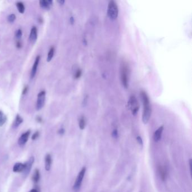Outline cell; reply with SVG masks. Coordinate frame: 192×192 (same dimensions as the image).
<instances>
[{
  "label": "cell",
  "instance_id": "1",
  "mask_svg": "<svg viewBox=\"0 0 192 192\" xmlns=\"http://www.w3.org/2000/svg\"><path fill=\"white\" fill-rule=\"evenodd\" d=\"M140 96L144 106L142 121L144 124H147L151 117L152 108L150 104L149 99L147 94L144 91H141L140 92Z\"/></svg>",
  "mask_w": 192,
  "mask_h": 192
},
{
  "label": "cell",
  "instance_id": "2",
  "mask_svg": "<svg viewBox=\"0 0 192 192\" xmlns=\"http://www.w3.org/2000/svg\"><path fill=\"white\" fill-rule=\"evenodd\" d=\"M107 14L111 20H116L118 15V8L116 2L114 1H110L108 6Z\"/></svg>",
  "mask_w": 192,
  "mask_h": 192
},
{
  "label": "cell",
  "instance_id": "3",
  "mask_svg": "<svg viewBox=\"0 0 192 192\" xmlns=\"http://www.w3.org/2000/svg\"><path fill=\"white\" fill-rule=\"evenodd\" d=\"M121 77L122 85L127 89L128 86V69L125 63H122L121 67Z\"/></svg>",
  "mask_w": 192,
  "mask_h": 192
},
{
  "label": "cell",
  "instance_id": "4",
  "mask_svg": "<svg viewBox=\"0 0 192 192\" xmlns=\"http://www.w3.org/2000/svg\"><path fill=\"white\" fill-rule=\"evenodd\" d=\"M86 171V168L85 167H84L81 169L80 172L79 173V174H78V175L77 176L76 180L75 182H74V184L73 185V189L74 192H77L80 190Z\"/></svg>",
  "mask_w": 192,
  "mask_h": 192
},
{
  "label": "cell",
  "instance_id": "5",
  "mask_svg": "<svg viewBox=\"0 0 192 192\" xmlns=\"http://www.w3.org/2000/svg\"><path fill=\"white\" fill-rule=\"evenodd\" d=\"M128 105L132 114L133 116H135L138 112L139 109V102L135 96L131 95L130 96L128 102Z\"/></svg>",
  "mask_w": 192,
  "mask_h": 192
},
{
  "label": "cell",
  "instance_id": "6",
  "mask_svg": "<svg viewBox=\"0 0 192 192\" xmlns=\"http://www.w3.org/2000/svg\"><path fill=\"white\" fill-rule=\"evenodd\" d=\"M45 97H46V93L45 91H42L38 94L37 101L36 104L37 110L39 111L44 106L45 101Z\"/></svg>",
  "mask_w": 192,
  "mask_h": 192
},
{
  "label": "cell",
  "instance_id": "7",
  "mask_svg": "<svg viewBox=\"0 0 192 192\" xmlns=\"http://www.w3.org/2000/svg\"><path fill=\"white\" fill-rule=\"evenodd\" d=\"M34 162V157L32 156L30 157V158L27 161V162L26 163H24L25 167H24V169L23 171L24 177H26L27 175H28V174L29 173V172L31 170V168H32Z\"/></svg>",
  "mask_w": 192,
  "mask_h": 192
},
{
  "label": "cell",
  "instance_id": "8",
  "mask_svg": "<svg viewBox=\"0 0 192 192\" xmlns=\"http://www.w3.org/2000/svg\"><path fill=\"white\" fill-rule=\"evenodd\" d=\"M31 133V131L28 130L26 133H23L20 136L19 139L18 140V144L20 146H24L26 143L29 138V136Z\"/></svg>",
  "mask_w": 192,
  "mask_h": 192
},
{
  "label": "cell",
  "instance_id": "9",
  "mask_svg": "<svg viewBox=\"0 0 192 192\" xmlns=\"http://www.w3.org/2000/svg\"><path fill=\"white\" fill-rule=\"evenodd\" d=\"M158 172L161 179H162V181H165L168 176V170L167 167L165 166H159Z\"/></svg>",
  "mask_w": 192,
  "mask_h": 192
},
{
  "label": "cell",
  "instance_id": "10",
  "mask_svg": "<svg viewBox=\"0 0 192 192\" xmlns=\"http://www.w3.org/2000/svg\"><path fill=\"white\" fill-rule=\"evenodd\" d=\"M40 6L44 10H50L53 6V1L51 0H41L40 1Z\"/></svg>",
  "mask_w": 192,
  "mask_h": 192
},
{
  "label": "cell",
  "instance_id": "11",
  "mask_svg": "<svg viewBox=\"0 0 192 192\" xmlns=\"http://www.w3.org/2000/svg\"><path fill=\"white\" fill-rule=\"evenodd\" d=\"M40 60V55H38L36 58V59H35V61H34V64H33V66H32V70H31V79H32L36 74V72H37V67H38V66H39V61Z\"/></svg>",
  "mask_w": 192,
  "mask_h": 192
},
{
  "label": "cell",
  "instance_id": "12",
  "mask_svg": "<svg viewBox=\"0 0 192 192\" xmlns=\"http://www.w3.org/2000/svg\"><path fill=\"white\" fill-rule=\"evenodd\" d=\"M163 126H161L154 132L153 135V139L155 142H158L161 139L162 133L163 131Z\"/></svg>",
  "mask_w": 192,
  "mask_h": 192
},
{
  "label": "cell",
  "instance_id": "13",
  "mask_svg": "<svg viewBox=\"0 0 192 192\" xmlns=\"http://www.w3.org/2000/svg\"><path fill=\"white\" fill-rule=\"evenodd\" d=\"M37 39V30L35 27H33L31 29L30 36H29V40L30 41L34 44Z\"/></svg>",
  "mask_w": 192,
  "mask_h": 192
},
{
  "label": "cell",
  "instance_id": "14",
  "mask_svg": "<svg viewBox=\"0 0 192 192\" xmlns=\"http://www.w3.org/2000/svg\"><path fill=\"white\" fill-rule=\"evenodd\" d=\"M52 163V158L50 154H47L45 158V167L46 171H49L51 168Z\"/></svg>",
  "mask_w": 192,
  "mask_h": 192
},
{
  "label": "cell",
  "instance_id": "15",
  "mask_svg": "<svg viewBox=\"0 0 192 192\" xmlns=\"http://www.w3.org/2000/svg\"><path fill=\"white\" fill-rule=\"evenodd\" d=\"M24 163H16L13 167V171L15 172H23L24 169Z\"/></svg>",
  "mask_w": 192,
  "mask_h": 192
},
{
  "label": "cell",
  "instance_id": "16",
  "mask_svg": "<svg viewBox=\"0 0 192 192\" xmlns=\"http://www.w3.org/2000/svg\"><path fill=\"white\" fill-rule=\"evenodd\" d=\"M23 122V119L20 117V115L18 114L16 116V118L14 121L13 124V127L14 128H16L20 126V124Z\"/></svg>",
  "mask_w": 192,
  "mask_h": 192
},
{
  "label": "cell",
  "instance_id": "17",
  "mask_svg": "<svg viewBox=\"0 0 192 192\" xmlns=\"http://www.w3.org/2000/svg\"><path fill=\"white\" fill-rule=\"evenodd\" d=\"M40 171L39 170L36 169L33 173V176H32V179H33V182L34 183H37L40 180Z\"/></svg>",
  "mask_w": 192,
  "mask_h": 192
},
{
  "label": "cell",
  "instance_id": "18",
  "mask_svg": "<svg viewBox=\"0 0 192 192\" xmlns=\"http://www.w3.org/2000/svg\"><path fill=\"white\" fill-rule=\"evenodd\" d=\"M86 119L84 116H81L79 119V127L81 130H84L86 126Z\"/></svg>",
  "mask_w": 192,
  "mask_h": 192
},
{
  "label": "cell",
  "instance_id": "19",
  "mask_svg": "<svg viewBox=\"0 0 192 192\" xmlns=\"http://www.w3.org/2000/svg\"><path fill=\"white\" fill-rule=\"evenodd\" d=\"M16 7L18 10V11L21 14H23L25 11V6L23 2H18L16 3Z\"/></svg>",
  "mask_w": 192,
  "mask_h": 192
},
{
  "label": "cell",
  "instance_id": "20",
  "mask_svg": "<svg viewBox=\"0 0 192 192\" xmlns=\"http://www.w3.org/2000/svg\"><path fill=\"white\" fill-rule=\"evenodd\" d=\"M6 116L2 111H0V126H3L6 122Z\"/></svg>",
  "mask_w": 192,
  "mask_h": 192
},
{
  "label": "cell",
  "instance_id": "21",
  "mask_svg": "<svg viewBox=\"0 0 192 192\" xmlns=\"http://www.w3.org/2000/svg\"><path fill=\"white\" fill-rule=\"evenodd\" d=\"M54 51H55V49L53 47H51L49 53H48V55H47V61H50L52 58H53L54 54Z\"/></svg>",
  "mask_w": 192,
  "mask_h": 192
},
{
  "label": "cell",
  "instance_id": "22",
  "mask_svg": "<svg viewBox=\"0 0 192 192\" xmlns=\"http://www.w3.org/2000/svg\"><path fill=\"white\" fill-rule=\"evenodd\" d=\"M15 19H16V15L14 14H10L7 17V21L10 23H13Z\"/></svg>",
  "mask_w": 192,
  "mask_h": 192
},
{
  "label": "cell",
  "instance_id": "23",
  "mask_svg": "<svg viewBox=\"0 0 192 192\" xmlns=\"http://www.w3.org/2000/svg\"><path fill=\"white\" fill-rule=\"evenodd\" d=\"M81 74H82V71L80 69H78L74 73V79H79L81 76Z\"/></svg>",
  "mask_w": 192,
  "mask_h": 192
},
{
  "label": "cell",
  "instance_id": "24",
  "mask_svg": "<svg viewBox=\"0 0 192 192\" xmlns=\"http://www.w3.org/2000/svg\"><path fill=\"white\" fill-rule=\"evenodd\" d=\"M21 36H22V31L21 29H18L16 31V33H15V37L19 40L21 38Z\"/></svg>",
  "mask_w": 192,
  "mask_h": 192
},
{
  "label": "cell",
  "instance_id": "25",
  "mask_svg": "<svg viewBox=\"0 0 192 192\" xmlns=\"http://www.w3.org/2000/svg\"><path fill=\"white\" fill-rule=\"evenodd\" d=\"M39 131H36V132H35V133H33V135L32 136V139L33 140H34L37 139L39 138Z\"/></svg>",
  "mask_w": 192,
  "mask_h": 192
},
{
  "label": "cell",
  "instance_id": "26",
  "mask_svg": "<svg viewBox=\"0 0 192 192\" xmlns=\"http://www.w3.org/2000/svg\"><path fill=\"white\" fill-rule=\"evenodd\" d=\"M112 135V136L114 138H118V131H117V129H114L113 131Z\"/></svg>",
  "mask_w": 192,
  "mask_h": 192
},
{
  "label": "cell",
  "instance_id": "27",
  "mask_svg": "<svg viewBox=\"0 0 192 192\" xmlns=\"http://www.w3.org/2000/svg\"><path fill=\"white\" fill-rule=\"evenodd\" d=\"M136 140H137V141L138 142V143L140 146H143V140H142V139H141V138L140 136H138L136 138Z\"/></svg>",
  "mask_w": 192,
  "mask_h": 192
},
{
  "label": "cell",
  "instance_id": "28",
  "mask_svg": "<svg viewBox=\"0 0 192 192\" xmlns=\"http://www.w3.org/2000/svg\"><path fill=\"white\" fill-rule=\"evenodd\" d=\"M28 86H25L23 90V92H22V94L23 95H25L28 91Z\"/></svg>",
  "mask_w": 192,
  "mask_h": 192
},
{
  "label": "cell",
  "instance_id": "29",
  "mask_svg": "<svg viewBox=\"0 0 192 192\" xmlns=\"http://www.w3.org/2000/svg\"><path fill=\"white\" fill-rule=\"evenodd\" d=\"M64 133H65V130H64V129L63 128H60L59 131H58V133L60 135H63Z\"/></svg>",
  "mask_w": 192,
  "mask_h": 192
},
{
  "label": "cell",
  "instance_id": "30",
  "mask_svg": "<svg viewBox=\"0 0 192 192\" xmlns=\"http://www.w3.org/2000/svg\"><path fill=\"white\" fill-rule=\"evenodd\" d=\"M16 47H17L18 48H19V49H20V48H21V46H22L21 43V42H20L19 40L18 41L16 42Z\"/></svg>",
  "mask_w": 192,
  "mask_h": 192
},
{
  "label": "cell",
  "instance_id": "31",
  "mask_svg": "<svg viewBox=\"0 0 192 192\" xmlns=\"http://www.w3.org/2000/svg\"><path fill=\"white\" fill-rule=\"evenodd\" d=\"M87 96H86V98L84 99V101H83V103H82V104L84 106H85L87 104Z\"/></svg>",
  "mask_w": 192,
  "mask_h": 192
},
{
  "label": "cell",
  "instance_id": "32",
  "mask_svg": "<svg viewBox=\"0 0 192 192\" xmlns=\"http://www.w3.org/2000/svg\"><path fill=\"white\" fill-rule=\"evenodd\" d=\"M189 166H190V171L191 173H192V159L189 160Z\"/></svg>",
  "mask_w": 192,
  "mask_h": 192
},
{
  "label": "cell",
  "instance_id": "33",
  "mask_svg": "<svg viewBox=\"0 0 192 192\" xmlns=\"http://www.w3.org/2000/svg\"><path fill=\"white\" fill-rule=\"evenodd\" d=\"M29 192H39V191L37 189H36V188H34L33 189L31 190Z\"/></svg>",
  "mask_w": 192,
  "mask_h": 192
},
{
  "label": "cell",
  "instance_id": "34",
  "mask_svg": "<svg viewBox=\"0 0 192 192\" xmlns=\"http://www.w3.org/2000/svg\"><path fill=\"white\" fill-rule=\"evenodd\" d=\"M58 2L61 5H63L64 4V2H65V1H64V0H61V1H58Z\"/></svg>",
  "mask_w": 192,
  "mask_h": 192
},
{
  "label": "cell",
  "instance_id": "35",
  "mask_svg": "<svg viewBox=\"0 0 192 192\" xmlns=\"http://www.w3.org/2000/svg\"><path fill=\"white\" fill-rule=\"evenodd\" d=\"M70 21H71V24H73L74 20V18H73V17H71V18H70Z\"/></svg>",
  "mask_w": 192,
  "mask_h": 192
},
{
  "label": "cell",
  "instance_id": "36",
  "mask_svg": "<svg viewBox=\"0 0 192 192\" xmlns=\"http://www.w3.org/2000/svg\"><path fill=\"white\" fill-rule=\"evenodd\" d=\"M37 121L38 122H42V119H41V118L40 117H38L37 118Z\"/></svg>",
  "mask_w": 192,
  "mask_h": 192
}]
</instances>
